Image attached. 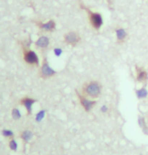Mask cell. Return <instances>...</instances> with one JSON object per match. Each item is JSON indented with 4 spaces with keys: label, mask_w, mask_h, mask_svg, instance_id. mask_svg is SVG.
Returning <instances> with one entry per match:
<instances>
[{
    "label": "cell",
    "mask_w": 148,
    "mask_h": 155,
    "mask_svg": "<svg viewBox=\"0 0 148 155\" xmlns=\"http://www.w3.org/2000/svg\"><path fill=\"white\" fill-rule=\"evenodd\" d=\"M101 90H103V86H101L100 81L91 80L83 84L82 88H81V93L88 98L95 99L100 97V95L101 94Z\"/></svg>",
    "instance_id": "cell-1"
},
{
    "label": "cell",
    "mask_w": 148,
    "mask_h": 155,
    "mask_svg": "<svg viewBox=\"0 0 148 155\" xmlns=\"http://www.w3.org/2000/svg\"><path fill=\"white\" fill-rule=\"evenodd\" d=\"M22 58L24 61L28 65L31 66H39L40 60L36 52H34L33 50L28 49V47H22Z\"/></svg>",
    "instance_id": "cell-2"
},
{
    "label": "cell",
    "mask_w": 148,
    "mask_h": 155,
    "mask_svg": "<svg viewBox=\"0 0 148 155\" xmlns=\"http://www.w3.org/2000/svg\"><path fill=\"white\" fill-rule=\"evenodd\" d=\"M76 94H77V97H78V101H79V104L80 106L83 107V110H85L86 113H89L94 110V107L97 106V101L95 99H91V98H88L86 97L85 95H83L82 93H79L78 91H76Z\"/></svg>",
    "instance_id": "cell-3"
},
{
    "label": "cell",
    "mask_w": 148,
    "mask_h": 155,
    "mask_svg": "<svg viewBox=\"0 0 148 155\" xmlns=\"http://www.w3.org/2000/svg\"><path fill=\"white\" fill-rule=\"evenodd\" d=\"M56 71L50 66V64L48 62V59L46 57L43 58L42 61V65H41V69H40V76L43 78V79H48V78H51L53 76L56 75Z\"/></svg>",
    "instance_id": "cell-4"
},
{
    "label": "cell",
    "mask_w": 148,
    "mask_h": 155,
    "mask_svg": "<svg viewBox=\"0 0 148 155\" xmlns=\"http://www.w3.org/2000/svg\"><path fill=\"white\" fill-rule=\"evenodd\" d=\"M86 12L88 13V18H89V22H90L91 27L97 31L100 30L104 23L101 14L98 12H94V11H91L89 9H86Z\"/></svg>",
    "instance_id": "cell-5"
},
{
    "label": "cell",
    "mask_w": 148,
    "mask_h": 155,
    "mask_svg": "<svg viewBox=\"0 0 148 155\" xmlns=\"http://www.w3.org/2000/svg\"><path fill=\"white\" fill-rule=\"evenodd\" d=\"M36 101H37L36 99L33 97H30V96H24V97H21L19 99V104L27 110V115L31 116V113H33V106Z\"/></svg>",
    "instance_id": "cell-6"
},
{
    "label": "cell",
    "mask_w": 148,
    "mask_h": 155,
    "mask_svg": "<svg viewBox=\"0 0 148 155\" xmlns=\"http://www.w3.org/2000/svg\"><path fill=\"white\" fill-rule=\"evenodd\" d=\"M81 41V38L79 36V34L76 33V31H69L64 36V42L67 44V45L70 46H77L79 42Z\"/></svg>",
    "instance_id": "cell-7"
},
{
    "label": "cell",
    "mask_w": 148,
    "mask_h": 155,
    "mask_svg": "<svg viewBox=\"0 0 148 155\" xmlns=\"http://www.w3.org/2000/svg\"><path fill=\"white\" fill-rule=\"evenodd\" d=\"M135 72H136V80L139 83L146 84L148 81V72L147 70L142 66H136L135 67Z\"/></svg>",
    "instance_id": "cell-8"
},
{
    "label": "cell",
    "mask_w": 148,
    "mask_h": 155,
    "mask_svg": "<svg viewBox=\"0 0 148 155\" xmlns=\"http://www.w3.org/2000/svg\"><path fill=\"white\" fill-rule=\"evenodd\" d=\"M19 138L21 139L22 143H24V146L25 144H28V142L31 141V139L34 138V132L28 129H25V130L21 131L19 134Z\"/></svg>",
    "instance_id": "cell-9"
},
{
    "label": "cell",
    "mask_w": 148,
    "mask_h": 155,
    "mask_svg": "<svg viewBox=\"0 0 148 155\" xmlns=\"http://www.w3.org/2000/svg\"><path fill=\"white\" fill-rule=\"evenodd\" d=\"M35 45H36L37 48L45 50V49L48 48L49 45H50V39H49L48 37H46V36H42L36 41Z\"/></svg>",
    "instance_id": "cell-10"
},
{
    "label": "cell",
    "mask_w": 148,
    "mask_h": 155,
    "mask_svg": "<svg viewBox=\"0 0 148 155\" xmlns=\"http://www.w3.org/2000/svg\"><path fill=\"white\" fill-rule=\"evenodd\" d=\"M37 23L41 30L46 31H54L55 28H56V23H55L53 19L49 20L48 22H45V23H43V22H37Z\"/></svg>",
    "instance_id": "cell-11"
},
{
    "label": "cell",
    "mask_w": 148,
    "mask_h": 155,
    "mask_svg": "<svg viewBox=\"0 0 148 155\" xmlns=\"http://www.w3.org/2000/svg\"><path fill=\"white\" fill-rule=\"evenodd\" d=\"M116 37H117V42L119 44H123L128 37V33L123 28H116Z\"/></svg>",
    "instance_id": "cell-12"
},
{
    "label": "cell",
    "mask_w": 148,
    "mask_h": 155,
    "mask_svg": "<svg viewBox=\"0 0 148 155\" xmlns=\"http://www.w3.org/2000/svg\"><path fill=\"white\" fill-rule=\"evenodd\" d=\"M0 134L2 135V137H4V138H6L8 140L15 138V135H14L13 131L9 130V129H2V130L0 131Z\"/></svg>",
    "instance_id": "cell-13"
},
{
    "label": "cell",
    "mask_w": 148,
    "mask_h": 155,
    "mask_svg": "<svg viewBox=\"0 0 148 155\" xmlns=\"http://www.w3.org/2000/svg\"><path fill=\"white\" fill-rule=\"evenodd\" d=\"M11 117H12V119L14 121H18V120L21 119V113H20L19 109L13 107V109L11 110Z\"/></svg>",
    "instance_id": "cell-14"
},
{
    "label": "cell",
    "mask_w": 148,
    "mask_h": 155,
    "mask_svg": "<svg viewBox=\"0 0 148 155\" xmlns=\"http://www.w3.org/2000/svg\"><path fill=\"white\" fill-rule=\"evenodd\" d=\"M7 145H8V148H9L10 150L13 151V152H16L17 149H18V145H17V142H16L15 138L8 140V144Z\"/></svg>",
    "instance_id": "cell-15"
},
{
    "label": "cell",
    "mask_w": 148,
    "mask_h": 155,
    "mask_svg": "<svg viewBox=\"0 0 148 155\" xmlns=\"http://www.w3.org/2000/svg\"><path fill=\"white\" fill-rule=\"evenodd\" d=\"M148 92H147V89L145 88V86L141 87L140 89L136 90V95H137L138 98H145L147 96Z\"/></svg>",
    "instance_id": "cell-16"
},
{
    "label": "cell",
    "mask_w": 148,
    "mask_h": 155,
    "mask_svg": "<svg viewBox=\"0 0 148 155\" xmlns=\"http://www.w3.org/2000/svg\"><path fill=\"white\" fill-rule=\"evenodd\" d=\"M45 116H46V110H41L36 114V116H35V120H36V122H41V121L44 120Z\"/></svg>",
    "instance_id": "cell-17"
},
{
    "label": "cell",
    "mask_w": 148,
    "mask_h": 155,
    "mask_svg": "<svg viewBox=\"0 0 148 155\" xmlns=\"http://www.w3.org/2000/svg\"><path fill=\"white\" fill-rule=\"evenodd\" d=\"M62 49H60V48H56L54 50V53H55V55H56L57 57H60L61 56V54H62Z\"/></svg>",
    "instance_id": "cell-18"
},
{
    "label": "cell",
    "mask_w": 148,
    "mask_h": 155,
    "mask_svg": "<svg viewBox=\"0 0 148 155\" xmlns=\"http://www.w3.org/2000/svg\"><path fill=\"white\" fill-rule=\"evenodd\" d=\"M107 110H108V107H107L106 106H103V107H101V109H100V112H101V113H106Z\"/></svg>",
    "instance_id": "cell-19"
}]
</instances>
